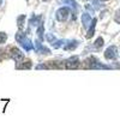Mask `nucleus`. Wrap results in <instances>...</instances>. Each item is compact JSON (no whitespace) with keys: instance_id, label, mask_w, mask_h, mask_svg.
<instances>
[{"instance_id":"f257e3e1","label":"nucleus","mask_w":120,"mask_h":120,"mask_svg":"<svg viewBox=\"0 0 120 120\" xmlns=\"http://www.w3.org/2000/svg\"><path fill=\"white\" fill-rule=\"evenodd\" d=\"M15 38H16V41L22 46V48L24 49L25 52H31L33 49H34V45L33 42L30 41V38L26 37V35L24 33H22L21 30L15 35Z\"/></svg>"},{"instance_id":"f03ea898","label":"nucleus","mask_w":120,"mask_h":120,"mask_svg":"<svg viewBox=\"0 0 120 120\" xmlns=\"http://www.w3.org/2000/svg\"><path fill=\"white\" fill-rule=\"evenodd\" d=\"M85 64L89 68H94V70H97V68H112L111 66L108 65H105V64H101L98 60L94 56H90L85 60Z\"/></svg>"},{"instance_id":"7ed1b4c3","label":"nucleus","mask_w":120,"mask_h":120,"mask_svg":"<svg viewBox=\"0 0 120 120\" xmlns=\"http://www.w3.org/2000/svg\"><path fill=\"white\" fill-rule=\"evenodd\" d=\"M64 67L67 68V70H75V68H78L79 64H81V61H79V58L77 55H73V56H70L68 59L64 60Z\"/></svg>"},{"instance_id":"20e7f679","label":"nucleus","mask_w":120,"mask_h":120,"mask_svg":"<svg viewBox=\"0 0 120 120\" xmlns=\"http://www.w3.org/2000/svg\"><path fill=\"white\" fill-rule=\"evenodd\" d=\"M68 16H70V8L66 7V6L58 8L56 12H55V18H56L58 22H65V21H67Z\"/></svg>"},{"instance_id":"39448f33","label":"nucleus","mask_w":120,"mask_h":120,"mask_svg":"<svg viewBox=\"0 0 120 120\" xmlns=\"http://www.w3.org/2000/svg\"><path fill=\"white\" fill-rule=\"evenodd\" d=\"M10 56H11L12 60H15L16 63H21L24 60V53L21 51V49H18L16 47L11 48V53H10Z\"/></svg>"},{"instance_id":"423d86ee","label":"nucleus","mask_w":120,"mask_h":120,"mask_svg":"<svg viewBox=\"0 0 120 120\" xmlns=\"http://www.w3.org/2000/svg\"><path fill=\"white\" fill-rule=\"evenodd\" d=\"M34 49H35V52L38 53V54H43V55H48V54H51V49L47 48L46 46H43L41 43V41H35V45H34Z\"/></svg>"},{"instance_id":"0eeeda50","label":"nucleus","mask_w":120,"mask_h":120,"mask_svg":"<svg viewBox=\"0 0 120 120\" xmlns=\"http://www.w3.org/2000/svg\"><path fill=\"white\" fill-rule=\"evenodd\" d=\"M118 55V49L115 46H109L107 49H106V52H105V58L108 59V60H113L115 59Z\"/></svg>"},{"instance_id":"6e6552de","label":"nucleus","mask_w":120,"mask_h":120,"mask_svg":"<svg viewBox=\"0 0 120 120\" xmlns=\"http://www.w3.org/2000/svg\"><path fill=\"white\" fill-rule=\"evenodd\" d=\"M78 45H79V42L76 41V40H68V41H65L63 49L64 51H67V52H71V51H75L78 47Z\"/></svg>"},{"instance_id":"1a4fd4ad","label":"nucleus","mask_w":120,"mask_h":120,"mask_svg":"<svg viewBox=\"0 0 120 120\" xmlns=\"http://www.w3.org/2000/svg\"><path fill=\"white\" fill-rule=\"evenodd\" d=\"M42 23V16H35L33 15L29 19V28H33V26H38L40 24Z\"/></svg>"},{"instance_id":"9d476101","label":"nucleus","mask_w":120,"mask_h":120,"mask_svg":"<svg viewBox=\"0 0 120 120\" xmlns=\"http://www.w3.org/2000/svg\"><path fill=\"white\" fill-rule=\"evenodd\" d=\"M31 61L30 60H23L21 63H16V68L18 70H29L31 68Z\"/></svg>"},{"instance_id":"9b49d317","label":"nucleus","mask_w":120,"mask_h":120,"mask_svg":"<svg viewBox=\"0 0 120 120\" xmlns=\"http://www.w3.org/2000/svg\"><path fill=\"white\" fill-rule=\"evenodd\" d=\"M96 23H97V19L94 18L91 23H90V26L88 28V33H86V38H91L94 36V33H95V28H96Z\"/></svg>"},{"instance_id":"f8f14e48","label":"nucleus","mask_w":120,"mask_h":120,"mask_svg":"<svg viewBox=\"0 0 120 120\" xmlns=\"http://www.w3.org/2000/svg\"><path fill=\"white\" fill-rule=\"evenodd\" d=\"M91 21H93V18L90 17L89 13H83V15H82V24H83L84 29L88 30V28L90 26V23H91Z\"/></svg>"},{"instance_id":"ddd939ff","label":"nucleus","mask_w":120,"mask_h":120,"mask_svg":"<svg viewBox=\"0 0 120 120\" xmlns=\"http://www.w3.org/2000/svg\"><path fill=\"white\" fill-rule=\"evenodd\" d=\"M61 1H63V4H65V5L71 6V7L75 10V13L78 11V3L75 1V0H61Z\"/></svg>"},{"instance_id":"4468645a","label":"nucleus","mask_w":120,"mask_h":120,"mask_svg":"<svg viewBox=\"0 0 120 120\" xmlns=\"http://www.w3.org/2000/svg\"><path fill=\"white\" fill-rule=\"evenodd\" d=\"M43 31H45V26H43V23H41L38 26H37V30H36V34H37V36H38V40L40 41H43Z\"/></svg>"},{"instance_id":"2eb2a0df","label":"nucleus","mask_w":120,"mask_h":120,"mask_svg":"<svg viewBox=\"0 0 120 120\" xmlns=\"http://www.w3.org/2000/svg\"><path fill=\"white\" fill-rule=\"evenodd\" d=\"M25 19H26V16H25V15H21V16H18V17H17V25H18L19 30H22V29H23V25H24Z\"/></svg>"},{"instance_id":"dca6fc26","label":"nucleus","mask_w":120,"mask_h":120,"mask_svg":"<svg viewBox=\"0 0 120 120\" xmlns=\"http://www.w3.org/2000/svg\"><path fill=\"white\" fill-rule=\"evenodd\" d=\"M64 43H65V40H55V41L52 43V46H53V48L59 49L60 47L64 46Z\"/></svg>"},{"instance_id":"f3484780","label":"nucleus","mask_w":120,"mask_h":120,"mask_svg":"<svg viewBox=\"0 0 120 120\" xmlns=\"http://www.w3.org/2000/svg\"><path fill=\"white\" fill-rule=\"evenodd\" d=\"M103 43H105V41H103V38L100 36V37H97L96 38V41L94 42V47L95 48H101L102 46H103Z\"/></svg>"},{"instance_id":"a211bd4d","label":"nucleus","mask_w":120,"mask_h":120,"mask_svg":"<svg viewBox=\"0 0 120 120\" xmlns=\"http://www.w3.org/2000/svg\"><path fill=\"white\" fill-rule=\"evenodd\" d=\"M6 40H7V34L4 33V31H0V45L5 43Z\"/></svg>"},{"instance_id":"6ab92c4d","label":"nucleus","mask_w":120,"mask_h":120,"mask_svg":"<svg viewBox=\"0 0 120 120\" xmlns=\"http://www.w3.org/2000/svg\"><path fill=\"white\" fill-rule=\"evenodd\" d=\"M46 40H47L49 43H53L56 38H55V36L53 34H46Z\"/></svg>"},{"instance_id":"aec40b11","label":"nucleus","mask_w":120,"mask_h":120,"mask_svg":"<svg viewBox=\"0 0 120 120\" xmlns=\"http://www.w3.org/2000/svg\"><path fill=\"white\" fill-rule=\"evenodd\" d=\"M41 68H45V70H48L49 68V66H48V64H38V65H36V70H41Z\"/></svg>"},{"instance_id":"412c9836","label":"nucleus","mask_w":120,"mask_h":120,"mask_svg":"<svg viewBox=\"0 0 120 120\" xmlns=\"http://www.w3.org/2000/svg\"><path fill=\"white\" fill-rule=\"evenodd\" d=\"M93 4L95 5V7H96V8H98V7H100V4H98L97 0H93Z\"/></svg>"},{"instance_id":"4be33fe9","label":"nucleus","mask_w":120,"mask_h":120,"mask_svg":"<svg viewBox=\"0 0 120 120\" xmlns=\"http://www.w3.org/2000/svg\"><path fill=\"white\" fill-rule=\"evenodd\" d=\"M86 10H89V11L91 12V13H94V8H91V7H90L89 5H86Z\"/></svg>"},{"instance_id":"5701e85b","label":"nucleus","mask_w":120,"mask_h":120,"mask_svg":"<svg viewBox=\"0 0 120 120\" xmlns=\"http://www.w3.org/2000/svg\"><path fill=\"white\" fill-rule=\"evenodd\" d=\"M3 5V0H0V6H1Z\"/></svg>"},{"instance_id":"b1692460","label":"nucleus","mask_w":120,"mask_h":120,"mask_svg":"<svg viewBox=\"0 0 120 120\" xmlns=\"http://www.w3.org/2000/svg\"><path fill=\"white\" fill-rule=\"evenodd\" d=\"M42 1H49V0H42Z\"/></svg>"},{"instance_id":"393cba45","label":"nucleus","mask_w":120,"mask_h":120,"mask_svg":"<svg viewBox=\"0 0 120 120\" xmlns=\"http://www.w3.org/2000/svg\"><path fill=\"white\" fill-rule=\"evenodd\" d=\"M101 1H107V0H101Z\"/></svg>"}]
</instances>
